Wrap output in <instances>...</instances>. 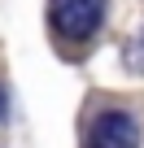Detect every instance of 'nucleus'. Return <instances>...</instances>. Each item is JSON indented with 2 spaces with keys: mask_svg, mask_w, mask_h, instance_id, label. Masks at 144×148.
<instances>
[{
  "mask_svg": "<svg viewBox=\"0 0 144 148\" xmlns=\"http://www.w3.org/2000/svg\"><path fill=\"white\" fill-rule=\"evenodd\" d=\"M122 61H127V70L131 74H144V31L127 44V52H122Z\"/></svg>",
  "mask_w": 144,
  "mask_h": 148,
  "instance_id": "3",
  "label": "nucleus"
},
{
  "mask_svg": "<svg viewBox=\"0 0 144 148\" xmlns=\"http://www.w3.org/2000/svg\"><path fill=\"white\" fill-rule=\"evenodd\" d=\"M88 148H140V126L135 118L109 109L92 122V135H88Z\"/></svg>",
  "mask_w": 144,
  "mask_h": 148,
  "instance_id": "2",
  "label": "nucleus"
},
{
  "mask_svg": "<svg viewBox=\"0 0 144 148\" xmlns=\"http://www.w3.org/2000/svg\"><path fill=\"white\" fill-rule=\"evenodd\" d=\"M105 18V0H52V22L70 39H88Z\"/></svg>",
  "mask_w": 144,
  "mask_h": 148,
  "instance_id": "1",
  "label": "nucleus"
}]
</instances>
